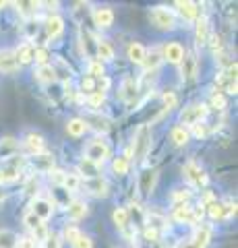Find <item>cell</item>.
Masks as SVG:
<instances>
[{
  "label": "cell",
  "instance_id": "obj_30",
  "mask_svg": "<svg viewBox=\"0 0 238 248\" xmlns=\"http://www.w3.org/2000/svg\"><path fill=\"white\" fill-rule=\"evenodd\" d=\"M170 137H172L174 145H178V147H182V145L189 143V130L184 128V126H174L172 133H170Z\"/></svg>",
  "mask_w": 238,
  "mask_h": 248
},
{
  "label": "cell",
  "instance_id": "obj_46",
  "mask_svg": "<svg viewBox=\"0 0 238 248\" xmlns=\"http://www.w3.org/2000/svg\"><path fill=\"white\" fill-rule=\"evenodd\" d=\"M189 197H190L189 190H178V192H174L172 195V201L176 203V207H178V205H184V201H187Z\"/></svg>",
  "mask_w": 238,
  "mask_h": 248
},
{
  "label": "cell",
  "instance_id": "obj_31",
  "mask_svg": "<svg viewBox=\"0 0 238 248\" xmlns=\"http://www.w3.org/2000/svg\"><path fill=\"white\" fill-rule=\"evenodd\" d=\"M159 60H162V54H159V50H151L149 54H145L143 64H145V68H147V73L156 71L158 64H159Z\"/></svg>",
  "mask_w": 238,
  "mask_h": 248
},
{
  "label": "cell",
  "instance_id": "obj_38",
  "mask_svg": "<svg viewBox=\"0 0 238 248\" xmlns=\"http://www.w3.org/2000/svg\"><path fill=\"white\" fill-rule=\"evenodd\" d=\"M63 186L68 190V192H75L77 188H79V176H75V174H66L64 176V182Z\"/></svg>",
  "mask_w": 238,
  "mask_h": 248
},
{
  "label": "cell",
  "instance_id": "obj_36",
  "mask_svg": "<svg viewBox=\"0 0 238 248\" xmlns=\"http://www.w3.org/2000/svg\"><path fill=\"white\" fill-rule=\"evenodd\" d=\"M114 172H116L118 176H125L127 172H128V157L125 155V157H116L114 159Z\"/></svg>",
  "mask_w": 238,
  "mask_h": 248
},
{
  "label": "cell",
  "instance_id": "obj_8",
  "mask_svg": "<svg viewBox=\"0 0 238 248\" xmlns=\"http://www.w3.org/2000/svg\"><path fill=\"white\" fill-rule=\"evenodd\" d=\"M151 21L156 23L159 29H172V27L176 25L174 15L168 11V9H162V6H158V9L151 11Z\"/></svg>",
  "mask_w": 238,
  "mask_h": 248
},
{
  "label": "cell",
  "instance_id": "obj_19",
  "mask_svg": "<svg viewBox=\"0 0 238 248\" xmlns=\"http://www.w3.org/2000/svg\"><path fill=\"white\" fill-rule=\"evenodd\" d=\"M33 54H35L33 44H23L21 48L15 52V60H17V64H29V62L33 60Z\"/></svg>",
  "mask_w": 238,
  "mask_h": 248
},
{
  "label": "cell",
  "instance_id": "obj_26",
  "mask_svg": "<svg viewBox=\"0 0 238 248\" xmlns=\"http://www.w3.org/2000/svg\"><path fill=\"white\" fill-rule=\"evenodd\" d=\"M95 54H97V58H102V60H112V58H114L112 46L106 42V40H97V44H95Z\"/></svg>",
  "mask_w": 238,
  "mask_h": 248
},
{
  "label": "cell",
  "instance_id": "obj_35",
  "mask_svg": "<svg viewBox=\"0 0 238 248\" xmlns=\"http://www.w3.org/2000/svg\"><path fill=\"white\" fill-rule=\"evenodd\" d=\"M15 149H17V143L15 139H0V155H11Z\"/></svg>",
  "mask_w": 238,
  "mask_h": 248
},
{
  "label": "cell",
  "instance_id": "obj_22",
  "mask_svg": "<svg viewBox=\"0 0 238 248\" xmlns=\"http://www.w3.org/2000/svg\"><path fill=\"white\" fill-rule=\"evenodd\" d=\"M79 172L85 176V180H89V178H99V166L89 159H83L79 164Z\"/></svg>",
  "mask_w": 238,
  "mask_h": 248
},
{
  "label": "cell",
  "instance_id": "obj_43",
  "mask_svg": "<svg viewBox=\"0 0 238 248\" xmlns=\"http://www.w3.org/2000/svg\"><path fill=\"white\" fill-rule=\"evenodd\" d=\"M81 89L83 91H87L89 93V95H91V93H95L97 91V85H95V79H94V77H85V79H83V83H81Z\"/></svg>",
  "mask_w": 238,
  "mask_h": 248
},
{
  "label": "cell",
  "instance_id": "obj_48",
  "mask_svg": "<svg viewBox=\"0 0 238 248\" xmlns=\"http://www.w3.org/2000/svg\"><path fill=\"white\" fill-rule=\"evenodd\" d=\"M64 172H63V170H54V168H52L50 170V180L52 182H54V184H63L64 182Z\"/></svg>",
  "mask_w": 238,
  "mask_h": 248
},
{
  "label": "cell",
  "instance_id": "obj_29",
  "mask_svg": "<svg viewBox=\"0 0 238 248\" xmlns=\"http://www.w3.org/2000/svg\"><path fill=\"white\" fill-rule=\"evenodd\" d=\"M207 40H209V23H207L205 17H201L197 21V42L207 44Z\"/></svg>",
  "mask_w": 238,
  "mask_h": 248
},
{
  "label": "cell",
  "instance_id": "obj_40",
  "mask_svg": "<svg viewBox=\"0 0 238 248\" xmlns=\"http://www.w3.org/2000/svg\"><path fill=\"white\" fill-rule=\"evenodd\" d=\"M23 221H25V226H27L29 230H32V232L42 226V219H40V217H35L32 211H29V213L25 215V219H23Z\"/></svg>",
  "mask_w": 238,
  "mask_h": 248
},
{
  "label": "cell",
  "instance_id": "obj_15",
  "mask_svg": "<svg viewBox=\"0 0 238 248\" xmlns=\"http://www.w3.org/2000/svg\"><path fill=\"white\" fill-rule=\"evenodd\" d=\"M46 35L50 37H58L60 33H63V29H64V21L58 17V15H52V17H48V21H46Z\"/></svg>",
  "mask_w": 238,
  "mask_h": 248
},
{
  "label": "cell",
  "instance_id": "obj_14",
  "mask_svg": "<svg viewBox=\"0 0 238 248\" xmlns=\"http://www.w3.org/2000/svg\"><path fill=\"white\" fill-rule=\"evenodd\" d=\"M85 188L94 197H106L108 195V182L102 180V178H89V180H85Z\"/></svg>",
  "mask_w": 238,
  "mask_h": 248
},
{
  "label": "cell",
  "instance_id": "obj_21",
  "mask_svg": "<svg viewBox=\"0 0 238 248\" xmlns=\"http://www.w3.org/2000/svg\"><path fill=\"white\" fill-rule=\"evenodd\" d=\"M25 147H27V149L32 151L33 155L44 153V139H42V135H35V133L27 135V139H25Z\"/></svg>",
  "mask_w": 238,
  "mask_h": 248
},
{
  "label": "cell",
  "instance_id": "obj_33",
  "mask_svg": "<svg viewBox=\"0 0 238 248\" xmlns=\"http://www.w3.org/2000/svg\"><path fill=\"white\" fill-rule=\"evenodd\" d=\"M153 182H156V172H145V174H141V195H149Z\"/></svg>",
  "mask_w": 238,
  "mask_h": 248
},
{
  "label": "cell",
  "instance_id": "obj_50",
  "mask_svg": "<svg viewBox=\"0 0 238 248\" xmlns=\"http://www.w3.org/2000/svg\"><path fill=\"white\" fill-rule=\"evenodd\" d=\"M75 248H94V244H91V240L87 238V236H79V238H77V242L73 244Z\"/></svg>",
  "mask_w": 238,
  "mask_h": 248
},
{
  "label": "cell",
  "instance_id": "obj_52",
  "mask_svg": "<svg viewBox=\"0 0 238 248\" xmlns=\"http://www.w3.org/2000/svg\"><path fill=\"white\" fill-rule=\"evenodd\" d=\"M33 236H35V240H37V242H44V240L48 238V230H46V226H44V223H42V226L37 228V230H33Z\"/></svg>",
  "mask_w": 238,
  "mask_h": 248
},
{
  "label": "cell",
  "instance_id": "obj_20",
  "mask_svg": "<svg viewBox=\"0 0 238 248\" xmlns=\"http://www.w3.org/2000/svg\"><path fill=\"white\" fill-rule=\"evenodd\" d=\"M17 60L13 52H0V71L2 73H15L17 71Z\"/></svg>",
  "mask_w": 238,
  "mask_h": 248
},
{
  "label": "cell",
  "instance_id": "obj_18",
  "mask_svg": "<svg viewBox=\"0 0 238 248\" xmlns=\"http://www.w3.org/2000/svg\"><path fill=\"white\" fill-rule=\"evenodd\" d=\"M94 21H95V25L97 27H110L112 23H114V13L112 9H95L94 13Z\"/></svg>",
  "mask_w": 238,
  "mask_h": 248
},
{
  "label": "cell",
  "instance_id": "obj_16",
  "mask_svg": "<svg viewBox=\"0 0 238 248\" xmlns=\"http://www.w3.org/2000/svg\"><path fill=\"white\" fill-rule=\"evenodd\" d=\"M166 228H168L166 217L158 215V213H149V215H147V228H145V230H151L153 234H158V236H159Z\"/></svg>",
  "mask_w": 238,
  "mask_h": 248
},
{
  "label": "cell",
  "instance_id": "obj_55",
  "mask_svg": "<svg viewBox=\"0 0 238 248\" xmlns=\"http://www.w3.org/2000/svg\"><path fill=\"white\" fill-rule=\"evenodd\" d=\"M0 6H4V2H2V0H0Z\"/></svg>",
  "mask_w": 238,
  "mask_h": 248
},
{
  "label": "cell",
  "instance_id": "obj_1",
  "mask_svg": "<svg viewBox=\"0 0 238 248\" xmlns=\"http://www.w3.org/2000/svg\"><path fill=\"white\" fill-rule=\"evenodd\" d=\"M149 147H151V128L147 126V124H141V126L137 128V133H135V139H133L135 157L141 161L145 155H147Z\"/></svg>",
  "mask_w": 238,
  "mask_h": 248
},
{
  "label": "cell",
  "instance_id": "obj_42",
  "mask_svg": "<svg viewBox=\"0 0 238 248\" xmlns=\"http://www.w3.org/2000/svg\"><path fill=\"white\" fill-rule=\"evenodd\" d=\"M104 99H106V93L95 91V93H91V95L87 97V102H89V106H91V108H99V106L104 104Z\"/></svg>",
  "mask_w": 238,
  "mask_h": 248
},
{
  "label": "cell",
  "instance_id": "obj_25",
  "mask_svg": "<svg viewBox=\"0 0 238 248\" xmlns=\"http://www.w3.org/2000/svg\"><path fill=\"white\" fill-rule=\"evenodd\" d=\"M85 213H87V205L81 203V201H73V203L68 205V217H71L73 221L81 219V217H85Z\"/></svg>",
  "mask_w": 238,
  "mask_h": 248
},
{
  "label": "cell",
  "instance_id": "obj_44",
  "mask_svg": "<svg viewBox=\"0 0 238 248\" xmlns=\"http://www.w3.org/2000/svg\"><path fill=\"white\" fill-rule=\"evenodd\" d=\"M33 58H35V62H37V64H40V66H46V64H48V50H46V48H37L35 50V54H33Z\"/></svg>",
  "mask_w": 238,
  "mask_h": 248
},
{
  "label": "cell",
  "instance_id": "obj_53",
  "mask_svg": "<svg viewBox=\"0 0 238 248\" xmlns=\"http://www.w3.org/2000/svg\"><path fill=\"white\" fill-rule=\"evenodd\" d=\"M211 48H213V54H218L222 50V37L220 35H211Z\"/></svg>",
  "mask_w": 238,
  "mask_h": 248
},
{
  "label": "cell",
  "instance_id": "obj_41",
  "mask_svg": "<svg viewBox=\"0 0 238 248\" xmlns=\"http://www.w3.org/2000/svg\"><path fill=\"white\" fill-rule=\"evenodd\" d=\"M89 77H94V79H99V77H104V66L99 60H94L89 64Z\"/></svg>",
  "mask_w": 238,
  "mask_h": 248
},
{
  "label": "cell",
  "instance_id": "obj_32",
  "mask_svg": "<svg viewBox=\"0 0 238 248\" xmlns=\"http://www.w3.org/2000/svg\"><path fill=\"white\" fill-rule=\"evenodd\" d=\"M17 236L11 230H0V248H15L17 246Z\"/></svg>",
  "mask_w": 238,
  "mask_h": 248
},
{
  "label": "cell",
  "instance_id": "obj_9",
  "mask_svg": "<svg viewBox=\"0 0 238 248\" xmlns=\"http://www.w3.org/2000/svg\"><path fill=\"white\" fill-rule=\"evenodd\" d=\"M180 73H182V79L184 81H193L195 75H197V58L193 54H184V58L180 60Z\"/></svg>",
  "mask_w": 238,
  "mask_h": 248
},
{
  "label": "cell",
  "instance_id": "obj_39",
  "mask_svg": "<svg viewBox=\"0 0 238 248\" xmlns=\"http://www.w3.org/2000/svg\"><path fill=\"white\" fill-rule=\"evenodd\" d=\"M211 106L216 108V110H226V97L222 95V91H213V95H211Z\"/></svg>",
  "mask_w": 238,
  "mask_h": 248
},
{
  "label": "cell",
  "instance_id": "obj_12",
  "mask_svg": "<svg viewBox=\"0 0 238 248\" xmlns=\"http://www.w3.org/2000/svg\"><path fill=\"white\" fill-rule=\"evenodd\" d=\"M32 166L37 170V172H50L54 168V157L50 153H37L32 157Z\"/></svg>",
  "mask_w": 238,
  "mask_h": 248
},
{
  "label": "cell",
  "instance_id": "obj_17",
  "mask_svg": "<svg viewBox=\"0 0 238 248\" xmlns=\"http://www.w3.org/2000/svg\"><path fill=\"white\" fill-rule=\"evenodd\" d=\"M176 6H178V11L180 15L187 21H195L199 17V9H197V4L195 2H190V0H178L176 2Z\"/></svg>",
  "mask_w": 238,
  "mask_h": 248
},
{
  "label": "cell",
  "instance_id": "obj_51",
  "mask_svg": "<svg viewBox=\"0 0 238 248\" xmlns=\"http://www.w3.org/2000/svg\"><path fill=\"white\" fill-rule=\"evenodd\" d=\"M15 248H35V240L33 238H19Z\"/></svg>",
  "mask_w": 238,
  "mask_h": 248
},
{
  "label": "cell",
  "instance_id": "obj_34",
  "mask_svg": "<svg viewBox=\"0 0 238 248\" xmlns=\"http://www.w3.org/2000/svg\"><path fill=\"white\" fill-rule=\"evenodd\" d=\"M15 6L19 9L21 15H25V17H29V15H33L37 11V6H40V2H15Z\"/></svg>",
  "mask_w": 238,
  "mask_h": 248
},
{
  "label": "cell",
  "instance_id": "obj_10",
  "mask_svg": "<svg viewBox=\"0 0 238 248\" xmlns=\"http://www.w3.org/2000/svg\"><path fill=\"white\" fill-rule=\"evenodd\" d=\"M164 58L172 64H180V60L184 58V48L178 44V42H170L164 48Z\"/></svg>",
  "mask_w": 238,
  "mask_h": 248
},
{
  "label": "cell",
  "instance_id": "obj_13",
  "mask_svg": "<svg viewBox=\"0 0 238 248\" xmlns=\"http://www.w3.org/2000/svg\"><path fill=\"white\" fill-rule=\"evenodd\" d=\"M137 93H139V85H137V81L135 79H125V83H122V87H120V97L125 99L127 104H133Z\"/></svg>",
  "mask_w": 238,
  "mask_h": 248
},
{
  "label": "cell",
  "instance_id": "obj_54",
  "mask_svg": "<svg viewBox=\"0 0 238 248\" xmlns=\"http://www.w3.org/2000/svg\"><path fill=\"white\" fill-rule=\"evenodd\" d=\"M193 128H195V135L197 137H205L207 135V128L203 126V124H193Z\"/></svg>",
  "mask_w": 238,
  "mask_h": 248
},
{
  "label": "cell",
  "instance_id": "obj_7",
  "mask_svg": "<svg viewBox=\"0 0 238 248\" xmlns=\"http://www.w3.org/2000/svg\"><path fill=\"white\" fill-rule=\"evenodd\" d=\"M209 238H211V226L203 223V226H199V230L195 232L193 240L187 242V244H180L178 248H205L207 244H209Z\"/></svg>",
  "mask_w": 238,
  "mask_h": 248
},
{
  "label": "cell",
  "instance_id": "obj_3",
  "mask_svg": "<svg viewBox=\"0 0 238 248\" xmlns=\"http://www.w3.org/2000/svg\"><path fill=\"white\" fill-rule=\"evenodd\" d=\"M207 112H209V108H207L205 104H193V106H189V108H184V112L180 114V122L182 124H199L201 122Z\"/></svg>",
  "mask_w": 238,
  "mask_h": 248
},
{
  "label": "cell",
  "instance_id": "obj_23",
  "mask_svg": "<svg viewBox=\"0 0 238 248\" xmlns=\"http://www.w3.org/2000/svg\"><path fill=\"white\" fill-rule=\"evenodd\" d=\"M85 130H87V124L83 118H73V120L66 122V133L73 135V137H81Z\"/></svg>",
  "mask_w": 238,
  "mask_h": 248
},
{
  "label": "cell",
  "instance_id": "obj_2",
  "mask_svg": "<svg viewBox=\"0 0 238 248\" xmlns=\"http://www.w3.org/2000/svg\"><path fill=\"white\" fill-rule=\"evenodd\" d=\"M174 219L180 223H199L203 219V209L201 207H189V205H178L174 207Z\"/></svg>",
  "mask_w": 238,
  "mask_h": 248
},
{
  "label": "cell",
  "instance_id": "obj_4",
  "mask_svg": "<svg viewBox=\"0 0 238 248\" xmlns=\"http://www.w3.org/2000/svg\"><path fill=\"white\" fill-rule=\"evenodd\" d=\"M110 157V149H108V145H106L104 141H91L87 145V149H85V159L89 161H94V164H102V161H106Z\"/></svg>",
  "mask_w": 238,
  "mask_h": 248
},
{
  "label": "cell",
  "instance_id": "obj_47",
  "mask_svg": "<svg viewBox=\"0 0 238 248\" xmlns=\"http://www.w3.org/2000/svg\"><path fill=\"white\" fill-rule=\"evenodd\" d=\"M44 246H46V248H60V238H58V234H48V238L44 240Z\"/></svg>",
  "mask_w": 238,
  "mask_h": 248
},
{
  "label": "cell",
  "instance_id": "obj_24",
  "mask_svg": "<svg viewBox=\"0 0 238 248\" xmlns=\"http://www.w3.org/2000/svg\"><path fill=\"white\" fill-rule=\"evenodd\" d=\"M112 217H114V223H116V228L122 230L125 234H128V211H127V209L118 207L116 211H114Z\"/></svg>",
  "mask_w": 238,
  "mask_h": 248
},
{
  "label": "cell",
  "instance_id": "obj_11",
  "mask_svg": "<svg viewBox=\"0 0 238 248\" xmlns=\"http://www.w3.org/2000/svg\"><path fill=\"white\" fill-rule=\"evenodd\" d=\"M52 211H54V207H52V203L46 199H35L32 203V213L35 217H40V219H48L52 215Z\"/></svg>",
  "mask_w": 238,
  "mask_h": 248
},
{
  "label": "cell",
  "instance_id": "obj_49",
  "mask_svg": "<svg viewBox=\"0 0 238 248\" xmlns=\"http://www.w3.org/2000/svg\"><path fill=\"white\" fill-rule=\"evenodd\" d=\"M164 104L168 110H172V108H176V104H178V97H176L172 91H168V93H164Z\"/></svg>",
  "mask_w": 238,
  "mask_h": 248
},
{
  "label": "cell",
  "instance_id": "obj_27",
  "mask_svg": "<svg viewBox=\"0 0 238 248\" xmlns=\"http://www.w3.org/2000/svg\"><path fill=\"white\" fill-rule=\"evenodd\" d=\"M145 48L141 44H137V42H133L128 46V58L133 60V62H137V64H143V60H145Z\"/></svg>",
  "mask_w": 238,
  "mask_h": 248
},
{
  "label": "cell",
  "instance_id": "obj_5",
  "mask_svg": "<svg viewBox=\"0 0 238 248\" xmlns=\"http://www.w3.org/2000/svg\"><path fill=\"white\" fill-rule=\"evenodd\" d=\"M207 211H209L211 219H228V217L236 215V205L232 203H218V201H211L207 203Z\"/></svg>",
  "mask_w": 238,
  "mask_h": 248
},
{
  "label": "cell",
  "instance_id": "obj_45",
  "mask_svg": "<svg viewBox=\"0 0 238 248\" xmlns=\"http://www.w3.org/2000/svg\"><path fill=\"white\" fill-rule=\"evenodd\" d=\"M79 236H81V232L77 230L75 226H68V228L64 230V238H66L71 244H75V242H77V238H79Z\"/></svg>",
  "mask_w": 238,
  "mask_h": 248
},
{
  "label": "cell",
  "instance_id": "obj_6",
  "mask_svg": "<svg viewBox=\"0 0 238 248\" xmlns=\"http://www.w3.org/2000/svg\"><path fill=\"white\" fill-rule=\"evenodd\" d=\"M182 174L193 186H205L207 184V176L203 174V170L199 168L195 161H187V164L182 166Z\"/></svg>",
  "mask_w": 238,
  "mask_h": 248
},
{
  "label": "cell",
  "instance_id": "obj_37",
  "mask_svg": "<svg viewBox=\"0 0 238 248\" xmlns=\"http://www.w3.org/2000/svg\"><path fill=\"white\" fill-rule=\"evenodd\" d=\"M89 122H95V124H94V128L102 130V133H106V130L110 128V120H108V118H99V116H91V118H87V120H85V124H89Z\"/></svg>",
  "mask_w": 238,
  "mask_h": 248
},
{
  "label": "cell",
  "instance_id": "obj_28",
  "mask_svg": "<svg viewBox=\"0 0 238 248\" xmlns=\"http://www.w3.org/2000/svg\"><path fill=\"white\" fill-rule=\"evenodd\" d=\"M35 77H37V79H40L42 83H54V81H56V71H54V66L46 64V66L37 68Z\"/></svg>",
  "mask_w": 238,
  "mask_h": 248
}]
</instances>
